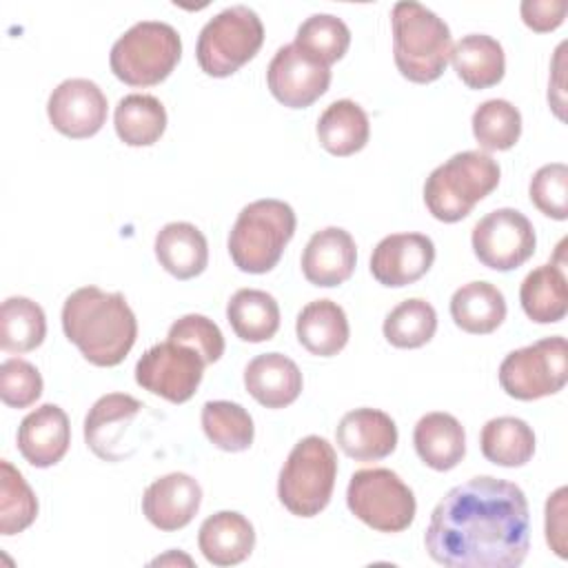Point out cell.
<instances>
[{"mask_svg":"<svg viewBox=\"0 0 568 568\" xmlns=\"http://www.w3.org/2000/svg\"><path fill=\"white\" fill-rule=\"evenodd\" d=\"M499 178L501 169L486 151L455 153L426 178L424 204L435 220L459 222L497 189Z\"/></svg>","mask_w":568,"mask_h":568,"instance_id":"4","label":"cell"},{"mask_svg":"<svg viewBox=\"0 0 568 568\" xmlns=\"http://www.w3.org/2000/svg\"><path fill=\"white\" fill-rule=\"evenodd\" d=\"M357 264L353 235L339 226H326L311 235L302 253V273L313 286L331 288L344 284Z\"/></svg>","mask_w":568,"mask_h":568,"instance_id":"18","label":"cell"},{"mask_svg":"<svg viewBox=\"0 0 568 568\" xmlns=\"http://www.w3.org/2000/svg\"><path fill=\"white\" fill-rule=\"evenodd\" d=\"M393 58L397 71L417 84L435 82L450 58L448 24L415 0L395 2L390 11Z\"/></svg>","mask_w":568,"mask_h":568,"instance_id":"3","label":"cell"},{"mask_svg":"<svg viewBox=\"0 0 568 568\" xmlns=\"http://www.w3.org/2000/svg\"><path fill=\"white\" fill-rule=\"evenodd\" d=\"M450 62L457 78L468 89H488L501 82L506 55L501 44L486 33H468L450 49Z\"/></svg>","mask_w":568,"mask_h":568,"instance_id":"26","label":"cell"},{"mask_svg":"<svg viewBox=\"0 0 568 568\" xmlns=\"http://www.w3.org/2000/svg\"><path fill=\"white\" fill-rule=\"evenodd\" d=\"M295 333L300 344L311 355L333 357L346 346L351 328L346 313L337 302L315 300L300 311L295 320Z\"/></svg>","mask_w":568,"mask_h":568,"instance_id":"25","label":"cell"},{"mask_svg":"<svg viewBox=\"0 0 568 568\" xmlns=\"http://www.w3.org/2000/svg\"><path fill=\"white\" fill-rule=\"evenodd\" d=\"M18 450L36 468L55 466L69 450L71 426L58 404H42L18 426Z\"/></svg>","mask_w":568,"mask_h":568,"instance_id":"19","label":"cell"},{"mask_svg":"<svg viewBox=\"0 0 568 568\" xmlns=\"http://www.w3.org/2000/svg\"><path fill=\"white\" fill-rule=\"evenodd\" d=\"M202 428L213 446L226 453H242L253 444L255 426L248 410L235 402L215 399L202 406Z\"/></svg>","mask_w":568,"mask_h":568,"instance_id":"34","label":"cell"},{"mask_svg":"<svg viewBox=\"0 0 568 568\" xmlns=\"http://www.w3.org/2000/svg\"><path fill=\"white\" fill-rule=\"evenodd\" d=\"M473 135L484 151H508L521 135L519 109L501 98L481 102L473 113Z\"/></svg>","mask_w":568,"mask_h":568,"instance_id":"36","label":"cell"},{"mask_svg":"<svg viewBox=\"0 0 568 568\" xmlns=\"http://www.w3.org/2000/svg\"><path fill=\"white\" fill-rule=\"evenodd\" d=\"M426 552L448 568H517L530 548V515L524 490L481 475L453 486L433 508Z\"/></svg>","mask_w":568,"mask_h":568,"instance_id":"1","label":"cell"},{"mask_svg":"<svg viewBox=\"0 0 568 568\" xmlns=\"http://www.w3.org/2000/svg\"><path fill=\"white\" fill-rule=\"evenodd\" d=\"M62 331L93 366H118L138 337V320L122 293L98 286L73 291L62 304Z\"/></svg>","mask_w":568,"mask_h":568,"instance_id":"2","label":"cell"},{"mask_svg":"<svg viewBox=\"0 0 568 568\" xmlns=\"http://www.w3.org/2000/svg\"><path fill=\"white\" fill-rule=\"evenodd\" d=\"M264 42V24L246 4H233L213 16L200 31L195 58L211 78H229L255 58Z\"/></svg>","mask_w":568,"mask_h":568,"instance_id":"8","label":"cell"},{"mask_svg":"<svg viewBox=\"0 0 568 568\" xmlns=\"http://www.w3.org/2000/svg\"><path fill=\"white\" fill-rule=\"evenodd\" d=\"M475 257L493 271H515L526 264L537 246L532 222L517 209H495L486 213L470 235Z\"/></svg>","mask_w":568,"mask_h":568,"instance_id":"11","label":"cell"},{"mask_svg":"<svg viewBox=\"0 0 568 568\" xmlns=\"http://www.w3.org/2000/svg\"><path fill=\"white\" fill-rule=\"evenodd\" d=\"M38 517V499L22 473L7 459L0 462V535L27 530Z\"/></svg>","mask_w":568,"mask_h":568,"instance_id":"37","label":"cell"},{"mask_svg":"<svg viewBox=\"0 0 568 568\" xmlns=\"http://www.w3.org/2000/svg\"><path fill=\"white\" fill-rule=\"evenodd\" d=\"M113 126L124 144L151 146L166 129V109L155 95L131 93L118 102Z\"/></svg>","mask_w":568,"mask_h":568,"instance_id":"32","label":"cell"},{"mask_svg":"<svg viewBox=\"0 0 568 568\" xmlns=\"http://www.w3.org/2000/svg\"><path fill=\"white\" fill-rule=\"evenodd\" d=\"M166 339L191 346L202 355L206 364H215L224 355V337L220 326L200 313H189L175 320L169 328Z\"/></svg>","mask_w":568,"mask_h":568,"instance_id":"40","label":"cell"},{"mask_svg":"<svg viewBox=\"0 0 568 568\" xmlns=\"http://www.w3.org/2000/svg\"><path fill=\"white\" fill-rule=\"evenodd\" d=\"M197 546L209 564L220 568L237 566L253 552L255 530L242 513L220 510L202 521Z\"/></svg>","mask_w":568,"mask_h":568,"instance_id":"22","label":"cell"},{"mask_svg":"<svg viewBox=\"0 0 568 568\" xmlns=\"http://www.w3.org/2000/svg\"><path fill=\"white\" fill-rule=\"evenodd\" d=\"M435 262V244L424 233H393L377 242L371 273L382 286L399 288L424 277Z\"/></svg>","mask_w":568,"mask_h":568,"instance_id":"15","label":"cell"},{"mask_svg":"<svg viewBox=\"0 0 568 568\" xmlns=\"http://www.w3.org/2000/svg\"><path fill=\"white\" fill-rule=\"evenodd\" d=\"M302 384V371L282 353H262L244 368V386L264 408L291 406L300 397Z\"/></svg>","mask_w":568,"mask_h":568,"instance_id":"21","label":"cell"},{"mask_svg":"<svg viewBox=\"0 0 568 568\" xmlns=\"http://www.w3.org/2000/svg\"><path fill=\"white\" fill-rule=\"evenodd\" d=\"M155 257L160 266L178 280L197 277L209 264L204 233L191 222H169L155 235Z\"/></svg>","mask_w":568,"mask_h":568,"instance_id":"24","label":"cell"},{"mask_svg":"<svg viewBox=\"0 0 568 568\" xmlns=\"http://www.w3.org/2000/svg\"><path fill=\"white\" fill-rule=\"evenodd\" d=\"M47 317L38 302L13 295L0 308V348L7 353H29L44 342Z\"/></svg>","mask_w":568,"mask_h":568,"instance_id":"33","label":"cell"},{"mask_svg":"<svg viewBox=\"0 0 568 568\" xmlns=\"http://www.w3.org/2000/svg\"><path fill=\"white\" fill-rule=\"evenodd\" d=\"M530 202L552 220L568 217V166L564 162H550L535 171L528 186Z\"/></svg>","mask_w":568,"mask_h":568,"instance_id":"39","label":"cell"},{"mask_svg":"<svg viewBox=\"0 0 568 568\" xmlns=\"http://www.w3.org/2000/svg\"><path fill=\"white\" fill-rule=\"evenodd\" d=\"M144 404L126 393L102 395L84 417V442L104 462H120L129 453L122 448L124 435Z\"/></svg>","mask_w":568,"mask_h":568,"instance_id":"16","label":"cell"},{"mask_svg":"<svg viewBox=\"0 0 568 568\" xmlns=\"http://www.w3.org/2000/svg\"><path fill=\"white\" fill-rule=\"evenodd\" d=\"M295 211L273 197L246 204L229 233V255L244 273H268L295 235Z\"/></svg>","mask_w":568,"mask_h":568,"instance_id":"5","label":"cell"},{"mask_svg":"<svg viewBox=\"0 0 568 568\" xmlns=\"http://www.w3.org/2000/svg\"><path fill=\"white\" fill-rule=\"evenodd\" d=\"M348 510L379 532L406 530L417 513L413 490L388 468H362L346 488Z\"/></svg>","mask_w":568,"mask_h":568,"instance_id":"9","label":"cell"},{"mask_svg":"<svg viewBox=\"0 0 568 568\" xmlns=\"http://www.w3.org/2000/svg\"><path fill=\"white\" fill-rule=\"evenodd\" d=\"M226 320L242 342H268L280 328V306L275 297L260 288H240L226 304Z\"/></svg>","mask_w":568,"mask_h":568,"instance_id":"30","label":"cell"},{"mask_svg":"<svg viewBox=\"0 0 568 568\" xmlns=\"http://www.w3.org/2000/svg\"><path fill=\"white\" fill-rule=\"evenodd\" d=\"M202 504V486L186 473L153 479L142 495V513L158 530L173 532L191 524Z\"/></svg>","mask_w":568,"mask_h":568,"instance_id":"17","label":"cell"},{"mask_svg":"<svg viewBox=\"0 0 568 568\" xmlns=\"http://www.w3.org/2000/svg\"><path fill=\"white\" fill-rule=\"evenodd\" d=\"M568 382L566 337H544L530 346L510 351L499 364V384L506 395L532 402L559 393Z\"/></svg>","mask_w":568,"mask_h":568,"instance_id":"10","label":"cell"},{"mask_svg":"<svg viewBox=\"0 0 568 568\" xmlns=\"http://www.w3.org/2000/svg\"><path fill=\"white\" fill-rule=\"evenodd\" d=\"M450 317L470 335H488L506 320L504 293L490 282H468L453 293Z\"/></svg>","mask_w":568,"mask_h":568,"instance_id":"27","label":"cell"},{"mask_svg":"<svg viewBox=\"0 0 568 568\" xmlns=\"http://www.w3.org/2000/svg\"><path fill=\"white\" fill-rule=\"evenodd\" d=\"M315 133L324 151L337 158H348L366 146L371 122L357 102L335 100L322 111Z\"/></svg>","mask_w":568,"mask_h":568,"instance_id":"28","label":"cell"},{"mask_svg":"<svg viewBox=\"0 0 568 568\" xmlns=\"http://www.w3.org/2000/svg\"><path fill=\"white\" fill-rule=\"evenodd\" d=\"M182 55L180 33L160 20H142L111 47L109 64L129 87H153L171 75Z\"/></svg>","mask_w":568,"mask_h":568,"instance_id":"7","label":"cell"},{"mask_svg":"<svg viewBox=\"0 0 568 568\" xmlns=\"http://www.w3.org/2000/svg\"><path fill=\"white\" fill-rule=\"evenodd\" d=\"M335 477V448L324 437L308 435L291 448L277 477V497L291 515L315 517L328 506Z\"/></svg>","mask_w":568,"mask_h":568,"instance_id":"6","label":"cell"},{"mask_svg":"<svg viewBox=\"0 0 568 568\" xmlns=\"http://www.w3.org/2000/svg\"><path fill=\"white\" fill-rule=\"evenodd\" d=\"M479 446L488 462L504 468H519L535 455V433L519 417H493L481 428Z\"/></svg>","mask_w":568,"mask_h":568,"instance_id":"31","label":"cell"},{"mask_svg":"<svg viewBox=\"0 0 568 568\" xmlns=\"http://www.w3.org/2000/svg\"><path fill=\"white\" fill-rule=\"evenodd\" d=\"M566 11V0H524L519 4L524 24L537 33L555 31L564 22Z\"/></svg>","mask_w":568,"mask_h":568,"instance_id":"42","label":"cell"},{"mask_svg":"<svg viewBox=\"0 0 568 568\" xmlns=\"http://www.w3.org/2000/svg\"><path fill=\"white\" fill-rule=\"evenodd\" d=\"M266 84L273 98L284 106L306 109L326 93L331 67L291 42L280 47L268 62Z\"/></svg>","mask_w":568,"mask_h":568,"instance_id":"13","label":"cell"},{"mask_svg":"<svg viewBox=\"0 0 568 568\" xmlns=\"http://www.w3.org/2000/svg\"><path fill=\"white\" fill-rule=\"evenodd\" d=\"M566 486L557 488L546 501V541L550 550L566 559Z\"/></svg>","mask_w":568,"mask_h":568,"instance_id":"43","label":"cell"},{"mask_svg":"<svg viewBox=\"0 0 568 568\" xmlns=\"http://www.w3.org/2000/svg\"><path fill=\"white\" fill-rule=\"evenodd\" d=\"M384 337L395 348H419L437 331V313L430 302L410 297L399 302L384 320Z\"/></svg>","mask_w":568,"mask_h":568,"instance_id":"35","label":"cell"},{"mask_svg":"<svg viewBox=\"0 0 568 568\" xmlns=\"http://www.w3.org/2000/svg\"><path fill=\"white\" fill-rule=\"evenodd\" d=\"M519 302L528 320L537 324L561 322L568 311V284L564 266L548 262L532 268L519 286Z\"/></svg>","mask_w":568,"mask_h":568,"instance_id":"29","label":"cell"},{"mask_svg":"<svg viewBox=\"0 0 568 568\" xmlns=\"http://www.w3.org/2000/svg\"><path fill=\"white\" fill-rule=\"evenodd\" d=\"M335 442L355 462H377L397 448V426L384 410L355 408L339 419Z\"/></svg>","mask_w":568,"mask_h":568,"instance_id":"20","label":"cell"},{"mask_svg":"<svg viewBox=\"0 0 568 568\" xmlns=\"http://www.w3.org/2000/svg\"><path fill=\"white\" fill-rule=\"evenodd\" d=\"M295 44L331 67L348 51L351 31L342 18L333 13H315L297 27Z\"/></svg>","mask_w":568,"mask_h":568,"instance_id":"38","label":"cell"},{"mask_svg":"<svg viewBox=\"0 0 568 568\" xmlns=\"http://www.w3.org/2000/svg\"><path fill=\"white\" fill-rule=\"evenodd\" d=\"M106 95L87 78H69L60 82L47 100L49 122L58 133L71 140L95 135L106 122Z\"/></svg>","mask_w":568,"mask_h":568,"instance_id":"14","label":"cell"},{"mask_svg":"<svg viewBox=\"0 0 568 568\" xmlns=\"http://www.w3.org/2000/svg\"><path fill=\"white\" fill-rule=\"evenodd\" d=\"M42 395L40 371L20 357H9L0 366V397L11 408H27Z\"/></svg>","mask_w":568,"mask_h":568,"instance_id":"41","label":"cell"},{"mask_svg":"<svg viewBox=\"0 0 568 568\" xmlns=\"http://www.w3.org/2000/svg\"><path fill=\"white\" fill-rule=\"evenodd\" d=\"M417 457L433 470H450L466 455V433L457 417L450 413H426L413 430Z\"/></svg>","mask_w":568,"mask_h":568,"instance_id":"23","label":"cell"},{"mask_svg":"<svg viewBox=\"0 0 568 568\" xmlns=\"http://www.w3.org/2000/svg\"><path fill=\"white\" fill-rule=\"evenodd\" d=\"M204 366L197 351L166 339L142 353L135 364V382L171 404H184L197 393Z\"/></svg>","mask_w":568,"mask_h":568,"instance_id":"12","label":"cell"}]
</instances>
